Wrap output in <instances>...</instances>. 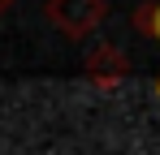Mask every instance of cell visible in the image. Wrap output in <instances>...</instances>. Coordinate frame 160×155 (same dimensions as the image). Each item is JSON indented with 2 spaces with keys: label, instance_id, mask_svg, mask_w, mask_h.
<instances>
[{
  "label": "cell",
  "instance_id": "6da1fadb",
  "mask_svg": "<svg viewBox=\"0 0 160 155\" xmlns=\"http://www.w3.org/2000/svg\"><path fill=\"white\" fill-rule=\"evenodd\" d=\"M43 13H48V22H52L65 39H87L95 26L104 22L108 0H48Z\"/></svg>",
  "mask_w": 160,
  "mask_h": 155
},
{
  "label": "cell",
  "instance_id": "7a4b0ae2",
  "mask_svg": "<svg viewBox=\"0 0 160 155\" xmlns=\"http://www.w3.org/2000/svg\"><path fill=\"white\" fill-rule=\"evenodd\" d=\"M82 73L91 78L100 91H112V86H121L130 78V60L121 56L117 43H95V48L87 52V60H82Z\"/></svg>",
  "mask_w": 160,
  "mask_h": 155
},
{
  "label": "cell",
  "instance_id": "3957f363",
  "mask_svg": "<svg viewBox=\"0 0 160 155\" xmlns=\"http://www.w3.org/2000/svg\"><path fill=\"white\" fill-rule=\"evenodd\" d=\"M152 22H156V0H147V4H138V9H134V30L152 35Z\"/></svg>",
  "mask_w": 160,
  "mask_h": 155
},
{
  "label": "cell",
  "instance_id": "277c9868",
  "mask_svg": "<svg viewBox=\"0 0 160 155\" xmlns=\"http://www.w3.org/2000/svg\"><path fill=\"white\" fill-rule=\"evenodd\" d=\"M152 39L160 43V0H156V22H152ZM156 95H160V82H156Z\"/></svg>",
  "mask_w": 160,
  "mask_h": 155
}]
</instances>
